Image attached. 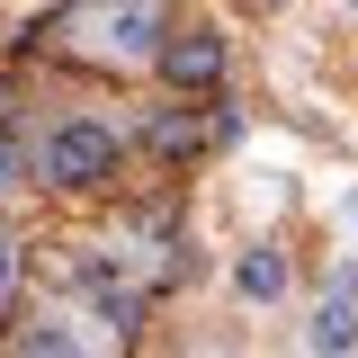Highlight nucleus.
Masks as SVG:
<instances>
[{
	"instance_id": "1",
	"label": "nucleus",
	"mask_w": 358,
	"mask_h": 358,
	"mask_svg": "<svg viewBox=\"0 0 358 358\" xmlns=\"http://www.w3.org/2000/svg\"><path fill=\"white\" fill-rule=\"evenodd\" d=\"M72 45L99 54V63H143L152 54V9L143 0H90V9H72Z\"/></svg>"
},
{
	"instance_id": "2",
	"label": "nucleus",
	"mask_w": 358,
	"mask_h": 358,
	"mask_svg": "<svg viewBox=\"0 0 358 358\" xmlns=\"http://www.w3.org/2000/svg\"><path fill=\"white\" fill-rule=\"evenodd\" d=\"M108 171H117V134L99 126V117H63V126L45 134V179L54 188H99Z\"/></svg>"
},
{
	"instance_id": "3",
	"label": "nucleus",
	"mask_w": 358,
	"mask_h": 358,
	"mask_svg": "<svg viewBox=\"0 0 358 358\" xmlns=\"http://www.w3.org/2000/svg\"><path fill=\"white\" fill-rule=\"evenodd\" d=\"M305 358H358V296H350V287L313 305V322H305Z\"/></svg>"
},
{
	"instance_id": "4",
	"label": "nucleus",
	"mask_w": 358,
	"mask_h": 358,
	"mask_svg": "<svg viewBox=\"0 0 358 358\" xmlns=\"http://www.w3.org/2000/svg\"><path fill=\"white\" fill-rule=\"evenodd\" d=\"M162 72H171V81H215V72H224V45L206 36V27H188L179 45H162Z\"/></svg>"
},
{
	"instance_id": "5",
	"label": "nucleus",
	"mask_w": 358,
	"mask_h": 358,
	"mask_svg": "<svg viewBox=\"0 0 358 358\" xmlns=\"http://www.w3.org/2000/svg\"><path fill=\"white\" fill-rule=\"evenodd\" d=\"M233 296H242V305H278V296H287V260H278V251H242V260H233Z\"/></svg>"
},
{
	"instance_id": "6",
	"label": "nucleus",
	"mask_w": 358,
	"mask_h": 358,
	"mask_svg": "<svg viewBox=\"0 0 358 358\" xmlns=\"http://www.w3.org/2000/svg\"><path fill=\"white\" fill-rule=\"evenodd\" d=\"M18 358H90V350L72 341V322H27L18 331Z\"/></svg>"
},
{
	"instance_id": "7",
	"label": "nucleus",
	"mask_w": 358,
	"mask_h": 358,
	"mask_svg": "<svg viewBox=\"0 0 358 358\" xmlns=\"http://www.w3.org/2000/svg\"><path fill=\"white\" fill-rule=\"evenodd\" d=\"M18 171H27V152H18V143L0 134V188H18Z\"/></svg>"
},
{
	"instance_id": "8",
	"label": "nucleus",
	"mask_w": 358,
	"mask_h": 358,
	"mask_svg": "<svg viewBox=\"0 0 358 358\" xmlns=\"http://www.w3.org/2000/svg\"><path fill=\"white\" fill-rule=\"evenodd\" d=\"M9 287H18V242H0V305H9Z\"/></svg>"
}]
</instances>
